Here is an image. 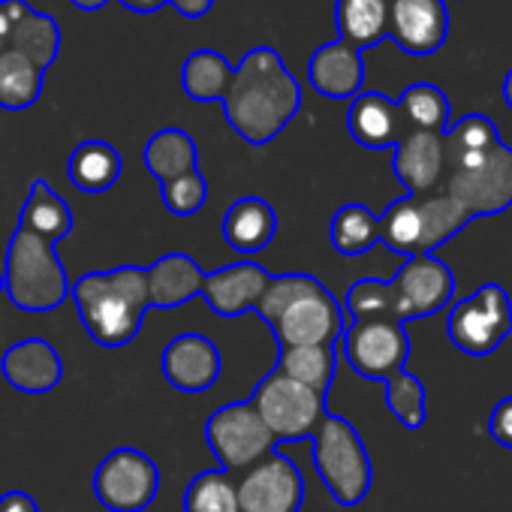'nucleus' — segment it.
Instances as JSON below:
<instances>
[{
	"label": "nucleus",
	"instance_id": "f257e3e1",
	"mask_svg": "<svg viewBox=\"0 0 512 512\" xmlns=\"http://www.w3.org/2000/svg\"><path fill=\"white\" fill-rule=\"evenodd\" d=\"M220 103L226 121L244 142L266 145L299 112L302 85L284 67L275 49L260 46L250 49L244 61L232 67V79Z\"/></svg>",
	"mask_w": 512,
	"mask_h": 512
},
{
	"label": "nucleus",
	"instance_id": "f03ea898",
	"mask_svg": "<svg viewBox=\"0 0 512 512\" xmlns=\"http://www.w3.org/2000/svg\"><path fill=\"white\" fill-rule=\"evenodd\" d=\"M256 314L269 323L281 347H335L347 329L338 299L326 290V284L302 272L272 275Z\"/></svg>",
	"mask_w": 512,
	"mask_h": 512
},
{
	"label": "nucleus",
	"instance_id": "7ed1b4c3",
	"mask_svg": "<svg viewBox=\"0 0 512 512\" xmlns=\"http://www.w3.org/2000/svg\"><path fill=\"white\" fill-rule=\"evenodd\" d=\"M82 326L100 347H127L142 329L148 311V275L139 266L88 272L70 284Z\"/></svg>",
	"mask_w": 512,
	"mask_h": 512
},
{
	"label": "nucleus",
	"instance_id": "20e7f679",
	"mask_svg": "<svg viewBox=\"0 0 512 512\" xmlns=\"http://www.w3.org/2000/svg\"><path fill=\"white\" fill-rule=\"evenodd\" d=\"M4 290L19 311L46 314L70 299V278L52 241L16 226L7 247Z\"/></svg>",
	"mask_w": 512,
	"mask_h": 512
},
{
	"label": "nucleus",
	"instance_id": "39448f33",
	"mask_svg": "<svg viewBox=\"0 0 512 512\" xmlns=\"http://www.w3.org/2000/svg\"><path fill=\"white\" fill-rule=\"evenodd\" d=\"M380 244L401 256H428L449 238H455L470 217L464 208L446 196L443 190L428 196H404L395 199L380 217Z\"/></svg>",
	"mask_w": 512,
	"mask_h": 512
},
{
	"label": "nucleus",
	"instance_id": "423d86ee",
	"mask_svg": "<svg viewBox=\"0 0 512 512\" xmlns=\"http://www.w3.org/2000/svg\"><path fill=\"white\" fill-rule=\"evenodd\" d=\"M311 443H314V467L323 485L329 488V494L341 506L362 503L371 491L374 470L359 431L347 419L326 413L317 431L311 434Z\"/></svg>",
	"mask_w": 512,
	"mask_h": 512
},
{
	"label": "nucleus",
	"instance_id": "0eeeda50",
	"mask_svg": "<svg viewBox=\"0 0 512 512\" xmlns=\"http://www.w3.org/2000/svg\"><path fill=\"white\" fill-rule=\"evenodd\" d=\"M440 190L452 196L470 220L506 211L512 205V148L500 142L473 160L449 166Z\"/></svg>",
	"mask_w": 512,
	"mask_h": 512
},
{
	"label": "nucleus",
	"instance_id": "6e6552de",
	"mask_svg": "<svg viewBox=\"0 0 512 512\" xmlns=\"http://www.w3.org/2000/svg\"><path fill=\"white\" fill-rule=\"evenodd\" d=\"M250 404L266 422L275 443L311 440L320 419L326 416V395H317L314 389L284 377L281 371H272L256 383Z\"/></svg>",
	"mask_w": 512,
	"mask_h": 512
},
{
	"label": "nucleus",
	"instance_id": "1a4fd4ad",
	"mask_svg": "<svg viewBox=\"0 0 512 512\" xmlns=\"http://www.w3.org/2000/svg\"><path fill=\"white\" fill-rule=\"evenodd\" d=\"M449 341L467 356H488L512 335V302L500 284H482L452 305L446 317Z\"/></svg>",
	"mask_w": 512,
	"mask_h": 512
},
{
	"label": "nucleus",
	"instance_id": "9d476101",
	"mask_svg": "<svg viewBox=\"0 0 512 512\" xmlns=\"http://www.w3.org/2000/svg\"><path fill=\"white\" fill-rule=\"evenodd\" d=\"M205 440L223 470H247L275 449V437L250 401L217 407L205 422Z\"/></svg>",
	"mask_w": 512,
	"mask_h": 512
},
{
	"label": "nucleus",
	"instance_id": "9b49d317",
	"mask_svg": "<svg viewBox=\"0 0 512 512\" xmlns=\"http://www.w3.org/2000/svg\"><path fill=\"white\" fill-rule=\"evenodd\" d=\"M157 491V464L133 446L112 449L94 473V494L109 512H145Z\"/></svg>",
	"mask_w": 512,
	"mask_h": 512
},
{
	"label": "nucleus",
	"instance_id": "f8f14e48",
	"mask_svg": "<svg viewBox=\"0 0 512 512\" xmlns=\"http://www.w3.org/2000/svg\"><path fill=\"white\" fill-rule=\"evenodd\" d=\"M341 350L350 368L368 380H389L410 359V338L395 320H353L341 335Z\"/></svg>",
	"mask_w": 512,
	"mask_h": 512
},
{
	"label": "nucleus",
	"instance_id": "ddd939ff",
	"mask_svg": "<svg viewBox=\"0 0 512 512\" xmlns=\"http://www.w3.org/2000/svg\"><path fill=\"white\" fill-rule=\"evenodd\" d=\"M389 287L395 296V320L410 323L431 317L449 305V299L455 296V275L434 253L410 256L389 281Z\"/></svg>",
	"mask_w": 512,
	"mask_h": 512
},
{
	"label": "nucleus",
	"instance_id": "4468645a",
	"mask_svg": "<svg viewBox=\"0 0 512 512\" xmlns=\"http://www.w3.org/2000/svg\"><path fill=\"white\" fill-rule=\"evenodd\" d=\"M235 488L241 512H299L305 503V479L299 467L275 449L241 470Z\"/></svg>",
	"mask_w": 512,
	"mask_h": 512
},
{
	"label": "nucleus",
	"instance_id": "2eb2a0df",
	"mask_svg": "<svg viewBox=\"0 0 512 512\" xmlns=\"http://www.w3.org/2000/svg\"><path fill=\"white\" fill-rule=\"evenodd\" d=\"M449 37L446 0H389V40L416 58L434 55Z\"/></svg>",
	"mask_w": 512,
	"mask_h": 512
},
{
	"label": "nucleus",
	"instance_id": "dca6fc26",
	"mask_svg": "<svg viewBox=\"0 0 512 512\" xmlns=\"http://www.w3.org/2000/svg\"><path fill=\"white\" fill-rule=\"evenodd\" d=\"M392 172L407 187V196H428L443 187L446 145L443 133L407 130L392 148Z\"/></svg>",
	"mask_w": 512,
	"mask_h": 512
},
{
	"label": "nucleus",
	"instance_id": "f3484780",
	"mask_svg": "<svg viewBox=\"0 0 512 512\" xmlns=\"http://www.w3.org/2000/svg\"><path fill=\"white\" fill-rule=\"evenodd\" d=\"M160 368H163V377L172 389L187 392V395H199L217 383L223 359H220V350L205 335L184 332L166 344V350L160 356Z\"/></svg>",
	"mask_w": 512,
	"mask_h": 512
},
{
	"label": "nucleus",
	"instance_id": "a211bd4d",
	"mask_svg": "<svg viewBox=\"0 0 512 512\" xmlns=\"http://www.w3.org/2000/svg\"><path fill=\"white\" fill-rule=\"evenodd\" d=\"M269 281H272V275L260 263L241 260L220 272H205L199 296L208 302V308L214 314L232 320L244 311H256Z\"/></svg>",
	"mask_w": 512,
	"mask_h": 512
},
{
	"label": "nucleus",
	"instance_id": "6ab92c4d",
	"mask_svg": "<svg viewBox=\"0 0 512 512\" xmlns=\"http://www.w3.org/2000/svg\"><path fill=\"white\" fill-rule=\"evenodd\" d=\"M0 374H4V380L13 389L25 395H46L58 389V383L64 380V362L49 341L28 338L13 344L0 356Z\"/></svg>",
	"mask_w": 512,
	"mask_h": 512
},
{
	"label": "nucleus",
	"instance_id": "aec40b11",
	"mask_svg": "<svg viewBox=\"0 0 512 512\" xmlns=\"http://www.w3.org/2000/svg\"><path fill=\"white\" fill-rule=\"evenodd\" d=\"M347 127H350V136L362 148H371V151L395 148L398 139L407 133L398 100H389L386 94H377V91H362L353 97L350 112H347Z\"/></svg>",
	"mask_w": 512,
	"mask_h": 512
},
{
	"label": "nucleus",
	"instance_id": "412c9836",
	"mask_svg": "<svg viewBox=\"0 0 512 512\" xmlns=\"http://www.w3.org/2000/svg\"><path fill=\"white\" fill-rule=\"evenodd\" d=\"M308 82L317 94L329 100H353L365 85L362 52L335 40L320 46L308 61Z\"/></svg>",
	"mask_w": 512,
	"mask_h": 512
},
{
	"label": "nucleus",
	"instance_id": "4be33fe9",
	"mask_svg": "<svg viewBox=\"0 0 512 512\" xmlns=\"http://www.w3.org/2000/svg\"><path fill=\"white\" fill-rule=\"evenodd\" d=\"M148 275V308H178L199 296L205 272L187 253H166L154 266L145 269Z\"/></svg>",
	"mask_w": 512,
	"mask_h": 512
},
{
	"label": "nucleus",
	"instance_id": "5701e85b",
	"mask_svg": "<svg viewBox=\"0 0 512 512\" xmlns=\"http://www.w3.org/2000/svg\"><path fill=\"white\" fill-rule=\"evenodd\" d=\"M278 232L275 208L260 196H244L223 214V238L238 253H260Z\"/></svg>",
	"mask_w": 512,
	"mask_h": 512
},
{
	"label": "nucleus",
	"instance_id": "b1692460",
	"mask_svg": "<svg viewBox=\"0 0 512 512\" xmlns=\"http://www.w3.org/2000/svg\"><path fill=\"white\" fill-rule=\"evenodd\" d=\"M335 28L356 52L380 46L389 37V0H335Z\"/></svg>",
	"mask_w": 512,
	"mask_h": 512
},
{
	"label": "nucleus",
	"instance_id": "393cba45",
	"mask_svg": "<svg viewBox=\"0 0 512 512\" xmlns=\"http://www.w3.org/2000/svg\"><path fill=\"white\" fill-rule=\"evenodd\" d=\"M67 178L82 193H106L121 178V154L103 139H88L76 145L67 160Z\"/></svg>",
	"mask_w": 512,
	"mask_h": 512
},
{
	"label": "nucleus",
	"instance_id": "a878e982",
	"mask_svg": "<svg viewBox=\"0 0 512 512\" xmlns=\"http://www.w3.org/2000/svg\"><path fill=\"white\" fill-rule=\"evenodd\" d=\"M148 172L166 184L178 175H187V172H196L199 169V148L196 142L190 139V133L178 130V127H166L160 133H154L145 145V154H142Z\"/></svg>",
	"mask_w": 512,
	"mask_h": 512
},
{
	"label": "nucleus",
	"instance_id": "bb28decb",
	"mask_svg": "<svg viewBox=\"0 0 512 512\" xmlns=\"http://www.w3.org/2000/svg\"><path fill=\"white\" fill-rule=\"evenodd\" d=\"M19 226L31 229L34 235H40L52 244H58L61 238H67L73 232V211L43 178H37L31 184L25 205H22Z\"/></svg>",
	"mask_w": 512,
	"mask_h": 512
},
{
	"label": "nucleus",
	"instance_id": "cd10ccee",
	"mask_svg": "<svg viewBox=\"0 0 512 512\" xmlns=\"http://www.w3.org/2000/svg\"><path fill=\"white\" fill-rule=\"evenodd\" d=\"M46 70L37 67L28 55L4 46L0 49V109L22 112L34 106L43 94Z\"/></svg>",
	"mask_w": 512,
	"mask_h": 512
},
{
	"label": "nucleus",
	"instance_id": "c85d7f7f",
	"mask_svg": "<svg viewBox=\"0 0 512 512\" xmlns=\"http://www.w3.org/2000/svg\"><path fill=\"white\" fill-rule=\"evenodd\" d=\"M232 79V64L217 49H196L181 67V88L196 103L223 100Z\"/></svg>",
	"mask_w": 512,
	"mask_h": 512
},
{
	"label": "nucleus",
	"instance_id": "c756f323",
	"mask_svg": "<svg viewBox=\"0 0 512 512\" xmlns=\"http://www.w3.org/2000/svg\"><path fill=\"white\" fill-rule=\"evenodd\" d=\"M275 371L314 389L317 395H329V386L335 380V347H329V344L281 347Z\"/></svg>",
	"mask_w": 512,
	"mask_h": 512
},
{
	"label": "nucleus",
	"instance_id": "7c9ffc66",
	"mask_svg": "<svg viewBox=\"0 0 512 512\" xmlns=\"http://www.w3.org/2000/svg\"><path fill=\"white\" fill-rule=\"evenodd\" d=\"M329 238H332V247L341 256H362V253H368L380 241L377 214L368 205L350 202V205L335 211Z\"/></svg>",
	"mask_w": 512,
	"mask_h": 512
},
{
	"label": "nucleus",
	"instance_id": "2f4dec72",
	"mask_svg": "<svg viewBox=\"0 0 512 512\" xmlns=\"http://www.w3.org/2000/svg\"><path fill=\"white\" fill-rule=\"evenodd\" d=\"M398 109L404 115V124L407 130H425V133H446L449 127V97L431 85V82H416L410 85L401 100H398Z\"/></svg>",
	"mask_w": 512,
	"mask_h": 512
},
{
	"label": "nucleus",
	"instance_id": "473e14b6",
	"mask_svg": "<svg viewBox=\"0 0 512 512\" xmlns=\"http://www.w3.org/2000/svg\"><path fill=\"white\" fill-rule=\"evenodd\" d=\"M500 133L494 127L491 118L473 112V115H464L458 118L452 127H446L443 133V145H446V169L449 166H458L464 160H473L485 151H491L494 145H500Z\"/></svg>",
	"mask_w": 512,
	"mask_h": 512
},
{
	"label": "nucleus",
	"instance_id": "72a5a7b5",
	"mask_svg": "<svg viewBox=\"0 0 512 512\" xmlns=\"http://www.w3.org/2000/svg\"><path fill=\"white\" fill-rule=\"evenodd\" d=\"M10 49L28 55L37 67L49 70V64L58 58L61 52V31H58V22L43 16V13H28L10 34L7 40Z\"/></svg>",
	"mask_w": 512,
	"mask_h": 512
},
{
	"label": "nucleus",
	"instance_id": "f704fd0d",
	"mask_svg": "<svg viewBox=\"0 0 512 512\" xmlns=\"http://www.w3.org/2000/svg\"><path fill=\"white\" fill-rule=\"evenodd\" d=\"M184 512H241L238 488L226 470H202L184 491Z\"/></svg>",
	"mask_w": 512,
	"mask_h": 512
},
{
	"label": "nucleus",
	"instance_id": "c9c22d12",
	"mask_svg": "<svg viewBox=\"0 0 512 512\" xmlns=\"http://www.w3.org/2000/svg\"><path fill=\"white\" fill-rule=\"evenodd\" d=\"M386 407L389 413L410 431L422 428L428 419V398H425V386L416 374H410L407 368L398 371L395 377L386 380Z\"/></svg>",
	"mask_w": 512,
	"mask_h": 512
},
{
	"label": "nucleus",
	"instance_id": "e433bc0d",
	"mask_svg": "<svg viewBox=\"0 0 512 512\" xmlns=\"http://www.w3.org/2000/svg\"><path fill=\"white\" fill-rule=\"evenodd\" d=\"M344 308L353 320H395V296L389 281L362 278L347 290ZM398 323V320H395Z\"/></svg>",
	"mask_w": 512,
	"mask_h": 512
},
{
	"label": "nucleus",
	"instance_id": "4c0bfd02",
	"mask_svg": "<svg viewBox=\"0 0 512 512\" xmlns=\"http://www.w3.org/2000/svg\"><path fill=\"white\" fill-rule=\"evenodd\" d=\"M160 187H163V205L175 217H190V214L202 211L205 202H208V181H205V175L199 169L187 172V175H178V178H172V181H166Z\"/></svg>",
	"mask_w": 512,
	"mask_h": 512
},
{
	"label": "nucleus",
	"instance_id": "58836bf2",
	"mask_svg": "<svg viewBox=\"0 0 512 512\" xmlns=\"http://www.w3.org/2000/svg\"><path fill=\"white\" fill-rule=\"evenodd\" d=\"M488 434L503 449H512V395H506L503 401L494 404V410L488 416Z\"/></svg>",
	"mask_w": 512,
	"mask_h": 512
},
{
	"label": "nucleus",
	"instance_id": "ea45409f",
	"mask_svg": "<svg viewBox=\"0 0 512 512\" xmlns=\"http://www.w3.org/2000/svg\"><path fill=\"white\" fill-rule=\"evenodd\" d=\"M28 13H34V7H28L25 0H0V49L7 46L13 28H16Z\"/></svg>",
	"mask_w": 512,
	"mask_h": 512
},
{
	"label": "nucleus",
	"instance_id": "a19ab883",
	"mask_svg": "<svg viewBox=\"0 0 512 512\" xmlns=\"http://www.w3.org/2000/svg\"><path fill=\"white\" fill-rule=\"evenodd\" d=\"M0 512H40V506L28 491H7L0 494Z\"/></svg>",
	"mask_w": 512,
	"mask_h": 512
},
{
	"label": "nucleus",
	"instance_id": "79ce46f5",
	"mask_svg": "<svg viewBox=\"0 0 512 512\" xmlns=\"http://www.w3.org/2000/svg\"><path fill=\"white\" fill-rule=\"evenodd\" d=\"M169 4L184 16V19H202L211 13L214 0H169Z\"/></svg>",
	"mask_w": 512,
	"mask_h": 512
},
{
	"label": "nucleus",
	"instance_id": "37998d69",
	"mask_svg": "<svg viewBox=\"0 0 512 512\" xmlns=\"http://www.w3.org/2000/svg\"><path fill=\"white\" fill-rule=\"evenodd\" d=\"M121 4L133 13H157L160 7L169 4V0H121Z\"/></svg>",
	"mask_w": 512,
	"mask_h": 512
},
{
	"label": "nucleus",
	"instance_id": "c03bdc74",
	"mask_svg": "<svg viewBox=\"0 0 512 512\" xmlns=\"http://www.w3.org/2000/svg\"><path fill=\"white\" fill-rule=\"evenodd\" d=\"M73 7H79V10H85V13H97L100 7H106L109 0H70Z\"/></svg>",
	"mask_w": 512,
	"mask_h": 512
},
{
	"label": "nucleus",
	"instance_id": "a18cd8bd",
	"mask_svg": "<svg viewBox=\"0 0 512 512\" xmlns=\"http://www.w3.org/2000/svg\"><path fill=\"white\" fill-rule=\"evenodd\" d=\"M503 100H506V106H509V112H512V70H509L506 79H503Z\"/></svg>",
	"mask_w": 512,
	"mask_h": 512
},
{
	"label": "nucleus",
	"instance_id": "49530a36",
	"mask_svg": "<svg viewBox=\"0 0 512 512\" xmlns=\"http://www.w3.org/2000/svg\"><path fill=\"white\" fill-rule=\"evenodd\" d=\"M0 293H4V275H0Z\"/></svg>",
	"mask_w": 512,
	"mask_h": 512
}]
</instances>
